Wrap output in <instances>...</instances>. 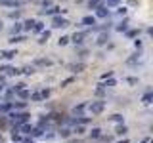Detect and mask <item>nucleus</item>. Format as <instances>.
Masks as SVG:
<instances>
[{
    "mask_svg": "<svg viewBox=\"0 0 153 143\" xmlns=\"http://www.w3.org/2000/svg\"><path fill=\"white\" fill-rule=\"evenodd\" d=\"M17 93H19V97H21V99H27V97H31V93L27 92V90H23V88H21V90H17Z\"/></svg>",
    "mask_w": 153,
    "mask_h": 143,
    "instance_id": "9b49d317",
    "label": "nucleus"
},
{
    "mask_svg": "<svg viewBox=\"0 0 153 143\" xmlns=\"http://www.w3.org/2000/svg\"><path fill=\"white\" fill-rule=\"evenodd\" d=\"M27 120H29V115H27V113H21V115H13V122H15V124H25Z\"/></svg>",
    "mask_w": 153,
    "mask_h": 143,
    "instance_id": "7ed1b4c3",
    "label": "nucleus"
},
{
    "mask_svg": "<svg viewBox=\"0 0 153 143\" xmlns=\"http://www.w3.org/2000/svg\"><path fill=\"white\" fill-rule=\"evenodd\" d=\"M48 38H50V31H46L44 34H42V36H40V40H38V42H40V44H44L46 40H48Z\"/></svg>",
    "mask_w": 153,
    "mask_h": 143,
    "instance_id": "ddd939ff",
    "label": "nucleus"
},
{
    "mask_svg": "<svg viewBox=\"0 0 153 143\" xmlns=\"http://www.w3.org/2000/svg\"><path fill=\"white\" fill-rule=\"evenodd\" d=\"M121 143H128V141H121Z\"/></svg>",
    "mask_w": 153,
    "mask_h": 143,
    "instance_id": "f704fd0d",
    "label": "nucleus"
},
{
    "mask_svg": "<svg viewBox=\"0 0 153 143\" xmlns=\"http://www.w3.org/2000/svg\"><path fill=\"white\" fill-rule=\"evenodd\" d=\"M121 0H107V6H119Z\"/></svg>",
    "mask_w": 153,
    "mask_h": 143,
    "instance_id": "aec40b11",
    "label": "nucleus"
},
{
    "mask_svg": "<svg viewBox=\"0 0 153 143\" xmlns=\"http://www.w3.org/2000/svg\"><path fill=\"white\" fill-rule=\"evenodd\" d=\"M31 97H33V99H35V101H40V99H42V95H40V92H37V93H33Z\"/></svg>",
    "mask_w": 153,
    "mask_h": 143,
    "instance_id": "393cba45",
    "label": "nucleus"
},
{
    "mask_svg": "<svg viewBox=\"0 0 153 143\" xmlns=\"http://www.w3.org/2000/svg\"><path fill=\"white\" fill-rule=\"evenodd\" d=\"M52 25L56 27V29H65V27H69V21H67L65 17H59V15H57V17H54Z\"/></svg>",
    "mask_w": 153,
    "mask_h": 143,
    "instance_id": "f257e3e1",
    "label": "nucleus"
},
{
    "mask_svg": "<svg viewBox=\"0 0 153 143\" xmlns=\"http://www.w3.org/2000/svg\"><path fill=\"white\" fill-rule=\"evenodd\" d=\"M111 120H113V122H122V117H121V115H113Z\"/></svg>",
    "mask_w": 153,
    "mask_h": 143,
    "instance_id": "6ab92c4d",
    "label": "nucleus"
},
{
    "mask_svg": "<svg viewBox=\"0 0 153 143\" xmlns=\"http://www.w3.org/2000/svg\"><path fill=\"white\" fill-rule=\"evenodd\" d=\"M69 40H71L69 36H61V38H59V46H65V44L69 42Z\"/></svg>",
    "mask_w": 153,
    "mask_h": 143,
    "instance_id": "dca6fc26",
    "label": "nucleus"
},
{
    "mask_svg": "<svg viewBox=\"0 0 153 143\" xmlns=\"http://www.w3.org/2000/svg\"><path fill=\"white\" fill-rule=\"evenodd\" d=\"M82 23H84V25H88V27H94L96 25V19L92 17V15H86V17L82 19Z\"/></svg>",
    "mask_w": 153,
    "mask_h": 143,
    "instance_id": "0eeeda50",
    "label": "nucleus"
},
{
    "mask_svg": "<svg viewBox=\"0 0 153 143\" xmlns=\"http://www.w3.org/2000/svg\"><path fill=\"white\" fill-rule=\"evenodd\" d=\"M0 4H2V6H8V8H17L21 2H19V0H0Z\"/></svg>",
    "mask_w": 153,
    "mask_h": 143,
    "instance_id": "20e7f679",
    "label": "nucleus"
},
{
    "mask_svg": "<svg viewBox=\"0 0 153 143\" xmlns=\"http://www.w3.org/2000/svg\"><path fill=\"white\" fill-rule=\"evenodd\" d=\"M15 56V52L8 50V52H0V57H4V59H12V57Z\"/></svg>",
    "mask_w": 153,
    "mask_h": 143,
    "instance_id": "9d476101",
    "label": "nucleus"
},
{
    "mask_svg": "<svg viewBox=\"0 0 153 143\" xmlns=\"http://www.w3.org/2000/svg\"><path fill=\"white\" fill-rule=\"evenodd\" d=\"M23 73H25V75H31V73H35V71H33V67H25L23 69Z\"/></svg>",
    "mask_w": 153,
    "mask_h": 143,
    "instance_id": "c85d7f7f",
    "label": "nucleus"
},
{
    "mask_svg": "<svg viewBox=\"0 0 153 143\" xmlns=\"http://www.w3.org/2000/svg\"><path fill=\"white\" fill-rule=\"evenodd\" d=\"M103 107H105V103H103V101H94V103L90 105V111L94 113V115H98V113L103 111Z\"/></svg>",
    "mask_w": 153,
    "mask_h": 143,
    "instance_id": "f03ea898",
    "label": "nucleus"
},
{
    "mask_svg": "<svg viewBox=\"0 0 153 143\" xmlns=\"http://www.w3.org/2000/svg\"><path fill=\"white\" fill-rule=\"evenodd\" d=\"M151 90H149V88H147V92H146V95H144V99H142V103H144V105H149V103H151Z\"/></svg>",
    "mask_w": 153,
    "mask_h": 143,
    "instance_id": "423d86ee",
    "label": "nucleus"
},
{
    "mask_svg": "<svg viewBox=\"0 0 153 143\" xmlns=\"http://www.w3.org/2000/svg\"><path fill=\"white\" fill-rule=\"evenodd\" d=\"M12 139H13V141H21V136H19V134H15V132H13V134H12Z\"/></svg>",
    "mask_w": 153,
    "mask_h": 143,
    "instance_id": "a878e982",
    "label": "nucleus"
},
{
    "mask_svg": "<svg viewBox=\"0 0 153 143\" xmlns=\"http://www.w3.org/2000/svg\"><path fill=\"white\" fill-rule=\"evenodd\" d=\"M124 132H126V126H119L117 128V134H124Z\"/></svg>",
    "mask_w": 153,
    "mask_h": 143,
    "instance_id": "cd10ccee",
    "label": "nucleus"
},
{
    "mask_svg": "<svg viewBox=\"0 0 153 143\" xmlns=\"http://www.w3.org/2000/svg\"><path fill=\"white\" fill-rule=\"evenodd\" d=\"M59 134H61V136H63V137H67V136H69V130H61V132H59Z\"/></svg>",
    "mask_w": 153,
    "mask_h": 143,
    "instance_id": "473e14b6",
    "label": "nucleus"
},
{
    "mask_svg": "<svg viewBox=\"0 0 153 143\" xmlns=\"http://www.w3.org/2000/svg\"><path fill=\"white\" fill-rule=\"evenodd\" d=\"M98 4H100V0H88V6L90 8H96Z\"/></svg>",
    "mask_w": 153,
    "mask_h": 143,
    "instance_id": "5701e85b",
    "label": "nucleus"
},
{
    "mask_svg": "<svg viewBox=\"0 0 153 143\" xmlns=\"http://www.w3.org/2000/svg\"><path fill=\"white\" fill-rule=\"evenodd\" d=\"M33 25H35V21H33V19L25 21V29H27V31H29V29H33Z\"/></svg>",
    "mask_w": 153,
    "mask_h": 143,
    "instance_id": "a211bd4d",
    "label": "nucleus"
},
{
    "mask_svg": "<svg viewBox=\"0 0 153 143\" xmlns=\"http://www.w3.org/2000/svg\"><path fill=\"white\" fill-rule=\"evenodd\" d=\"M82 69H84V65H82V63H78V65H75V67H73V71H76V73H80Z\"/></svg>",
    "mask_w": 153,
    "mask_h": 143,
    "instance_id": "b1692460",
    "label": "nucleus"
},
{
    "mask_svg": "<svg viewBox=\"0 0 153 143\" xmlns=\"http://www.w3.org/2000/svg\"><path fill=\"white\" fill-rule=\"evenodd\" d=\"M23 40H25V36H12V38H10V42H12V44H15V42H23Z\"/></svg>",
    "mask_w": 153,
    "mask_h": 143,
    "instance_id": "2eb2a0df",
    "label": "nucleus"
},
{
    "mask_svg": "<svg viewBox=\"0 0 153 143\" xmlns=\"http://www.w3.org/2000/svg\"><path fill=\"white\" fill-rule=\"evenodd\" d=\"M57 12H59V8H50V10H44V13H48V15H56Z\"/></svg>",
    "mask_w": 153,
    "mask_h": 143,
    "instance_id": "4468645a",
    "label": "nucleus"
},
{
    "mask_svg": "<svg viewBox=\"0 0 153 143\" xmlns=\"http://www.w3.org/2000/svg\"><path fill=\"white\" fill-rule=\"evenodd\" d=\"M90 136H92V137H100V136H102V130H100V128H94V130L90 132Z\"/></svg>",
    "mask_w": 153,
    "mask_h": 143,
    "instance_id": "f8f14e48",
    "label": "nucleus"
},
{
    "mask_svg": "<svg viewBox=\"0 0 153 143\" xmlns=\"http://www.w3.org/2000/svg\"><path fill=\"white\" fill-rule=\"evenodd\" d=\"M84 34H86V32H75V34H73V42L75 44H82Z\"/></svg>",
    "mask_w": 153,
    "mask_h": 143,
    "instance_id": "39448f33",
    "label": "nucleus"
},
{
    "mask_svg": "<svg viewBox=\"0 0 153 143\" xmlns=\"http://www.w3.org/2000/svg\"><path fill=\"white\" fill-rule=\"evenodd\" d=\"M21 31V25H19V23H15V25H13V29H12V32H19Z\"/></svg>",
    "mask_w": 153,
    "mask_h": 143,
    "instance_id": "bb28decb",
    "label": "nucleus"
},
{
    "mask_svg": "<svg viewBox=\"0 0 153 143\" xmlns=\"http://www.w3.org/2000/svg\"><path fill=\"white\" fill-rule=\"evenodd\" d=\"M37 65H50V61H48V59H37Z\"/></svg>",
    "mask_w": 153,
    "mask_h": 143,
    "instance_id": "412c9836",
    "label": "nucleus"
},
{
    "mask_svg": "<svg viewBox=\"0 0 153 143\" xmlns=\"http://www.w3.org/2000/svg\"><path fill=\"white\" fill-rule=\"evenodd\" d=\"M107 40H109V34H107V32H102V34H100V38H98V44H100V46H103Z\"/></svg>",
    "mask_w": 153,
    "mask_h": 143,
    "instance_id": "1a4fd4ad",
    "label": "nucleus"
},
{
    "mask_svg": "<svg viewBox=\"0 0 153 143\" xmlns=\"http://www.w3.org/2000/svg\"><path fill=\"white\" fill-rule=\"evenodd\" d=\"M96 10H98V15H100V17H105V15H109V10H105V8L103 6H96Z\"/></svg>",
    "mask_w": 153,
    "mask_h": 143,
    "instance_id": "6e6552de",
    "label": "nucleus"
},
{
    "mask_svg": "<svg viewBox=\"0 0 153 143\" xmlns=\"http://www.w3.org/2000/svg\"><path fill=\"white\" fill-rule=\"evenodd\" d=\"M23 132H25V134H31V132H33V126H29V124H23Z\"/></svg>",
    "mask_w": 153,
    "mask_h": 143,
    "instance_id": "4be33fe9",
    "label": "nucleus"
},
{
    "mask_svg": "<svg viewBox=\"0 0 153 143\" xmlns=\"http://www.w3.org/2000/svg\"><path fill=\"white\" fill-rule=\"evenodd\" d=\"M126 25H128V23H126V21H122V23H121V25H119V27H117V31H126Z\"/></svg>",
    "mask_w": 153,
    "mask_h": 143,
    "instance_id": "f3484780",
    "label": "nucleus"
},
{
    "mask_svg": "<svg viewBox=\"0 0 153 143\" xmlns=\"http://www.w3.org/2000/svg\"><path fill=\"white\" fill-rule=\"evenodd\" d=\"M40 95H42V97H48V95H50V90H42Z\"/></svg>",
    "mask_w": 153,
    "mask_h": 143,
    "instance_id": "7c9ffc66",
    "label": "nucleus"
},
{
    "mask_svg": "<svg viewBox=\"0 0 153 143\" xmlns=\"http://www.w3.org/2000/svg\"><path fill=\"white\" fill-rule=\"evenodd\" d=\"M75 134H78V136H80V134H84V128H82V126H78V128H75Z\"/></svg>",
    "mask_w": 153,
    "mask_h": 143,
    "instance_id": "c756f323",
    "label": "nucleus"
},
{
    "mask_svg": "<svg viewBox=\"0 0 153 143\" xmlns=\"http://www.w3.org/2000/svg\"><path fill=\"white\" fill-rule=\"evenodd\" d=\"M136 34H138V31H128V38H134Z\"/></svg>",
    "mask_w": 153,
    "mask_h": 143,
    "instance_id": "2f4dec72",
    "label": "nucleus"
},
{
    "mask_svg": "<svg viewBox=\"0 0 153 143\" xmlns=\"http://www.w3.org/2000/svg\"><path fill=\"white\" fill-rule=\"evenodd\" d=\"M2 90H4V78L0 76V92H2Z\"/></svg>",
    "mask_w": 153,
    "mask_h": 143,
    "instance_id": "72a5a7b5",
    "label": "nucleus"
}]
</instances>
